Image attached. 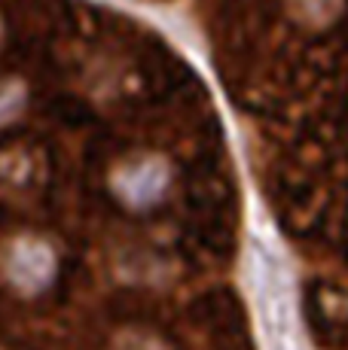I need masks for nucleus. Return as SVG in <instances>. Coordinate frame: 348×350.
<instances>
[{
    "mask_svg": "<svg viewBox=\"0 0 348 350\" xmlns=\"http://www.w3.org/2000/svg\"><path fill=\"white\" fill-rule=\"evenodd\" d=\"M25 104H28V89L18 79H0V128L18 119Z\"/></svg>",
    "mask_w": 348,
    "mask_h": 350,
    "instance_id": "7ed1b4c3",
    "label": "nucleus"
},
{
    "mask_svg": "<svg viewBox=\"0 0 348 350\" xmlns=\"http://www.w3.org/2000/svg\"><path fill=\"white\" fill-rule=\"evenodd\" d=\"M169 167L159 159H135L123 161L110 174V192L123 201L125 207H150L169 192Z\"/></svg>",
    "mask_w": 348,
    "mask_h": 350,
    "instance_id": "f03ea898",
    "label": "nucleus"
},
{
    "mask_svg": "<svg viewBox=\"0 0 348 350\" xmlns=\"http://www.w3.org/2000/svg\"><path fill=\"white\" fill-rule=\"evenodd\" d=\"M3 271L6 280L18 293H40L55 278V250L49 247V241L34 238V234H22V238H16L6 247Z\"/></svg>",
    "mask_w": 348,
    "mask_h": 350,
    "instance_id": "f257e3e1",
    "label": "nucleus"
}]
</instances>
